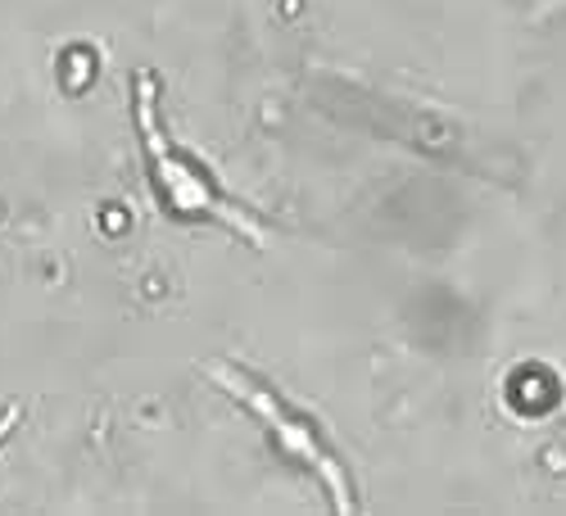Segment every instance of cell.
I'll return each mask as SVG.
<instances>
[{
	"label": "cell",
	"mask_w": 566,
	"mask_h": 516,
	"mask_svg": "<svg viewBox=\"0 0 566 516\" xmlns=\"http://www.w3.org/2000/svg\"><path fill=\"white\" fill-rule=\"evenodd\" d=\"M136 127H140V140H146L150 177H155V186H159V196L168 200V209H177V213H200V218H218V222H227L231 231H241L245 241L263 245V231L254 227V218H250L241 204H227V200L213 191V181H209L196 164H186V159L172 150V140H168L164 127H159V91H155V77H150V73L136 77Z\"/></svg>",
	"instance_id": "1"
},
{
	"label": "cell",
	"mask_w": 566,
	"mask_h": 516,
	"mask_svg": "<svg viewBox=\"0 0 566 516\" xmlns=\"http://www.w3.org/2000/svg\"><path fill=\"white\" fill-rule=\"evenodd\" d=\"M209 377L231 394V399H241L250 412H259L263 417V427L281 440V449L286 453H295L300 462H308L313 472L322 476V485H326V494H332V507L336 512H354V498H349V481H345V472H340V462L322 449V440L313 435V427L304 417H295L286 403H281L276 394H268L259 381H250L245 371H231V367H209Z\"/></svg>",
	"instance_id": "2"
},
{
	"label": "cell",
	"mask_w": 566,
	"mask_h": 516,
	"mask_svg": "<svg viewBox=\"0 0 566 516\" xmlns=\"http://www.w3.org/2000/svg\"><path fill=\"white\" fill-rule=\"evenodd\" d=\"M14 421H19V408H6V412H0V444L14 435Z\"/></svg>",
	"instance_id": "3"
}]
</instances>
